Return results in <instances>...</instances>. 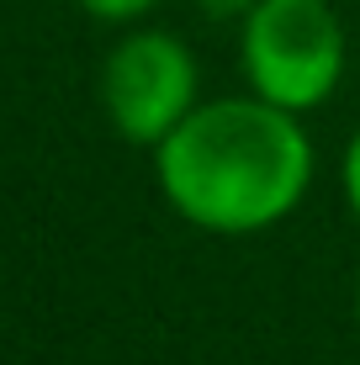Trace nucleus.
Wrapping results in <instances>:
<instances>
[{
	"label": "nucleus",
	"instance_id": "1",
	"mask_svg": "<svg viewBox=\"0 0 360 365\" xmlns=\"http://www.w3.org/2000/svg\"><path fill=\"white\" fill-rule=\"evenodd\" d=\"M313 180V143L276 101H212L159 143V185L180 217L212 233L281 222Z\"/></svg>",
	"mask_w": 360,
	"mask_h": 365
},
{
	"label": "nucleus",
	"instance_id": "2",
	"mask_svg": "<svg viewBox=\"0 0 360 365\" xmlns=\"http://www.w3.org/2000/svg\"><path fill=\"white\" fill-rule=\"evenodd\" d=\"M244 69L287 111L318 106L344 74V27L324 0H259L244 16Z\"/></svg>",
	"mask_w": 360,
	"mask_h": 365
},
{
	"label": "nucleus",
	"instance_id": "3",
	"mask_svg": "<svg viewBox=\"0 0 360 365\" xmlns=\"http://www.w3.org/2000/svg\"><path fill=\"white\" fill-rule=\"evenodd\" d=\"M106 117L128 143H165L191 117L196 58L170 32H138L106 58Z\"/></svg>",
	"mask_w": 360,
	"mask_h": 365
},
{
	"label": "nucleus",
	"instance_id": "4",
	"mask_svg": "<svg viewBox=\"0 0 360 365\" xmlns=\"http://www.w3.org/2000/svg\"><path fill=\"white\" fill-rule=\"evenodd\" d=\"M91 16H106V21H128V16H143L154 0H80Z\"/></svg>",
	"mask_w": 360,
	"mask_h": 365
},
{
	"label": "nucleus",
	"instance_id": "5",
	"mask_svg": "<svg viewBox=\"0 0 360 365\" xmlns=\"http://www.w3.org/2000/svg\"><path fill=\"white\" fill-rule=\"evenodd\" d=\"M344 191H350V207H355V217H360V133H355L350 154H344Z\"/></svg>",
	"mask_w": 360,
	"mask_h": 365
},
{
	"label": "nucleus",
	"instance_id": "6",
	"mask_svg": "<svg viewBox=\"0 0 360 365\" xmlns=\"http://www.w3.org/2000/svg\"><path fill=\"white\" fill-rule=\"evenodd\" d=\"M254 6H259V0H202V11H212V16H239V11L250 16Z\"/></svg>",
	"mask_w": 360,
	"mask_h": 365
},
{
	"label": "nucleus",
	"instance_id": "7",
	"mask_svg": "<svg viewBox=\"0 0 360 365\" xmlns=\"http://www.w3.org/2000/svg\"><path fill=\"white\" fill-rule=\"evenodd\" d=\"M355 312H360V286H355Z\"/></svg>",
	"mask_w": 360,
	"mask_h": 365
}]
</instances>
